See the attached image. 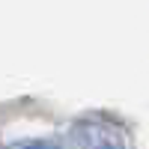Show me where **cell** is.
Instances as JSON below:
<instances>
[]
</instances>
